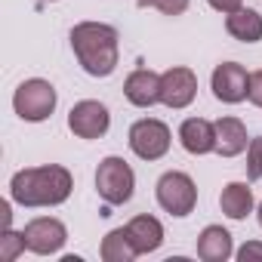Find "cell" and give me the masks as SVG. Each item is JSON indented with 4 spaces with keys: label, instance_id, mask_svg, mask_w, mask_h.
<instances>
[{
    "label": "cell",
    "instance_id": "1",
    "mask_svg": "<svg viewBox=\"0 0 262 262\" xmlns=\"http://www.w3.org/2000/svg\"><path fill=\"white\" fill-rule=\"evenodd\" d=\"M71 188H74V179L59 164L19 170L13 176V182H10V194L22 207H56V204H65Z\"/></svg>",
    "mask_w": 262,
    "mask_h": 262
},
{
    "label": "cell",
    "instance_id": "2",
    "mask_svg": "<svg viewBox=\"0 0 262 262\" xmlns=\"http://www.w3.org/2000/svg\"><path fill=\"white\" fill-rule=\"evenodd\" d=\"M71 50L90 77H108L117 68V31L105 22H80L71 28Z\"/></svg>",
    "mask_w": 262,
    "mask_h": 262
},
{
    "label": "cell",
    "instance_id": "3",
    "mask_svg": "<svg viewBox=\"0 0 262 262\" xmlns=\"http://www.w3.org/2000/svg\"><path fill=\"white\" fill-rule=\"evenodd\" d=\"M96 188L102 194V201L108 204H126L133 198V188H136V176L129 170V164L123 158H105L96 170Z\"/></svg>",
    "mask_w": 262,
    "mask_h": 262
},
{
    "label": "cell",
    "instance_id": "4",
    "mask_svg": "<svg viewBox=\"0 0 262 262\" xmlns=\"http://www.w3.org/2000/svg\"><path fill=\"white\" fill-rule=\"evenodd\" d=\"M13 108H16V114H19L22 120H28V123L47 120V117L53 114V108H56V90H53V83H50V80H40V77L25 80V83L16 90V96H13Z\"/></svg>",
    "mask_w": 262,
    "mask_h": 262
},
{
    "label": "cell",
    "instance_id": "5",
    "mask_svg": "<svg viewBox=\"0 0 262 262\" xmlns=\"http://www.w3.org/2000/svg\"><path fill=\"white\" fill-rule=\"evenodd\" d=\"M158 204L170 213V216H188L198 204V188L191 182V176L185 173H164L158 179Z\"/></svg>",
    "mask_w": 262,
    "mask_h": 262
},
{
    "label": "cell",
    "instance_id": "6",
    "mask_svg": "<svg viewBox=\"0 0 262 262\" xmlns=\"http://www.w3.org/2000/svg\"><path fill=\"white\" fill-rule=\"evenodd\" d=\"M129 148L142 161H158L170 151V126L164 120L145 117L129 126Z\"/></svg>",
    "mask_w": 262,
    "mask_h": 262
},
{
    "label": "cell",
    "instance_id": "7",
    "mask_svg": "<svg viewBox=\"0 0 262 262\" xmlns=\"http://www.w3.org/2000/svg\"><path fill=\"white\" fill-rule=\"evenodd\" d=\"M68 126H71V133L80 136V139H99L108 133V126H111V114L102 102L96 99H83L71 108L68 114Z\"/></svg>",
    "mask_w": 262,
    "mask_h": 262
},
{
    "label": "cell",
    "instance_id": "8",
    "mask_svg": "<svg viewBox=\"0 0 262 262\" xmlns=\"http://www.w3.org/2000/svg\"><path fill=\"white\" fill-rule=\"evenodd\" d=\"M25 247L37 256H50V253H59L68 241V228L59 222V219H50V216H40V219H31L25 225Z\"/></svg>",
    "mask_w": 262,
    "mask_h": 262
},
{
    "label": "cell",
    "instance_id": "9",
    "mask_svg": "<svg viewBox=\"0 0 262 262\" xmlns=\"http://www.w3.org/2000/svg\"><path fill=\"white\" fill-rule=\"evenodd\" d=\"M194 96H198V77L191 68L176 65L161 74V102L167 108H185L194 102Z\"/></svg>",
    "mask_w": 262,
    "mask_h": 262
},
{
    "label": "cell",
    "instance_id": "10",
    "mask_svg": "<svg viewBox=\"0 0 262 262\" xmlns=\"http://www.w3.org/2000/svg\"><path fill=\"white\" fill-rule=\"evenodd\" d=\"M210 83H213V96H216L219 102H228V105L244 102L247 93H250V74H247L237 62H222V65H216Z\"/></svg>",
    "mask_w": 262,
    "mask_h": 262
},
{
    "label": "cell",
    "instance_id": "11",
    "mask_svg": "<svg viewBox=\"0 0 262 262\" xmlns=\"http://www.w3.org/2000/svg\"><path fill=\"white\" fill-rule=\"evenodd\" d=\"M179 142L188 155H210L216 151V126L204 117H188L179 126Z\"/></svg>",
    "mask_w": 262,
    "mask_h": 262
},
{
    "label": "cell",
    "instance_id": "12",
    "mask_svg": "<svg viewBox=\"0 0 262 262\" xmlns=\"http://www.w3.org/2000/svg\"><path fill=\"white\" fill-rule=\"evenodd\" d=\"M123 96L136 108H151L155 102H161V77L148 68H139L123 80Z\"/></svg>",
    "mask_w": 262,
    "mask_h": 262
},
{
    "label": "cell",
    "instance_id": "13",
    "mask_svg": "<svg viewBox=\"0 0 262 262\" xmlns=\"http://www.w3.org/2000/svg\"><path fill=\"white\" fill-rule=\"evenodd\" d=\"M216 151L222 158H237L247 151V126L237 117H219L216 123Z\"/></svg>",
    "mask_w": 262,
    "mask_h": 262
},
{
    "label": "cell",
    "instance_id": "14",
    "mask_svg": "<svg viewBox=\"0 0 262 262\" xmlns=\"http://www.w3.org/2000/svg\"><path fill=\"white\" fill-rule=\"evenodd\" d=\"M126 234H129V241H133L136 253H155L164 244V225L155 216H145V213L136 216V219H129Z\"/></svg>",
    "mask_w": 262,
    "mask_h": 262
},
{
    "label": "cell",
    "instance_id": "15",
    "mask_svg": "<svg viewBox=\"0 0 262 262\" xmlns=\"http://www.w3.org/2000/svg\"><path fill=\"white\" fill-rule=\"evenodd\" d=\"M231 253H234V244H231V234L222 225H207L201 231V237H198V256L204 262H225Z\"/></svg>",
    "mask_w": 262,
    "mask_h": 262
},
{
    "label": "cell",
    "instance_id": "16",
    "mask_svg": "<svg viewBox=\"0 0 262 262\" xmlns=\"http://www.w3.org/2000/svg\"><path fill=\"white\" fill-rule=\"evenodd\" d=\"M225 31L234 40H241V43H256V40H262V16L256 10H244L241 7L237 13H228Z\"/></svg>",
    "mask_w": 262,
    "mask_h": 262
},
{
    "label": "cell",
    "instance_id": "17",
    "mask_svg": "<svg viewBox=\"0 0 262 262\" xmlns=\"http://www.w3.org/2000/svg\"><path fill=\"white\" fill-rule=\"evenodd\" d=\"M219 204H222V213L228 219H247V213L253 210V191L244 182H228L222 188Z\"/></svg>",
    "mask_w": 262,
    "mask_h": 262
},
{
    "label": "cell",
    "instance_id": "18",
    "mask_svg": "<svg viewBox=\"0 0 262 262\" xmlns=\"http://www.w3.org/2000/svg\"><path fill=\"white\" fill-rule=\"evenodd\" d=\"M136 256L139 253H136L133 241H129L126 228H114L105 234V241H102V259L105 262H133Z\"/></svg>",
    "mask_w": 262,
    "mask_h": 262
},
{
    "label": "cell",
    "instance_id": "19",
    "mask_svg": "<svg viewBox=\"0 0 262 262\" xmlns=\"http://www.w3.org/2000/svg\"><path fill=\"white\" fill-rule=\"evenodd\" d=\"M22 250H28V247H25V234L4 228V234H0V259H4V262H13Z\"/></svg>",
    "mask_w": 262,
    "mask_h": 262
},
{
    "label": "cell",
    "instance_id": "20",
    "mask_svg": "<svg viewBox=\"0 0 262 262\" xmlns=\"http://www.w3.org/2000/svg\"><path fill=\"white\" fill-rule=\"evenodd\" d=\"M247 179H262V139H253L247 145Z\"/></svg>",
    "mask_w": 262,
    "mask_h": 262
},
{
    "label": "cell",
    "instance_id": "21",
    "mask_svg": "<svg viewBox=\"0 0 262 262\" xmlns=\"http://www.w3.org/2000/svg\"><path fill=\"white\" fill-rule=\"evenodd\" d=\"M139 7H155L164 16H182L188 10V0H136Z\"/></svg>",
    "mask_w": 262,
    "mask_h": 262
},
{
    "label": "cell",
    "instance_id": "22",
    "mask_svg": "<svg viewBox=\"0 0 262 262\" xmlns=\"http://www.w3.org/2000/svg\"><path fill=\"white\" fill-rule=\"evenodd\" d=\"M247 99L262 108V71H253L250 74V93H247Z\"/></svg>",
    "mask_w": 262,
    "mask_h": 262
},
{
    "label": "cell",
    "instance_id": "23",
    "mask_svg": "<svg viewBox=\"0 0 262 262\" xmlns=\"http://www.w3.org/2000/svg\"><path fill=\"white\" fill-rule=\"evenodd\" d=\"M237 259H241V262H253V259H262V244H259V241H250V244H244V247L237 250Z\"/></svg>",
    "mask_w": 262,
    "mask_h": 262
},
{
    "label": "cell",
    "instance_id": "24",
    "mask_svg": "<svg viewBox=\"0 0 262 262\" xmlns=\"http://www.w3.org/2000/svg\"><path fill=\"white\" fill-rule=\"evenodd\" d=\"M210 7L228 16V13H237V10L244 7V0H210Z\"/></svg>",
    "mask_w": 262,
    "mask_h": 262
},
{
    "label": "cell",
    "instance_id": "25",
    "mask_svg": "<svg viewBox=\"0 0 262 262\" xmlns=\"http://www.w3.org/2000/svg\"><path fill=\"white\" fill-rule=\"evenodd\" d=\"M10 219H13V213H10V201H0V222H4V228H10Z\"/></svg>",
    "mask_w": 262,
    "mask_h": 262
},
{
    "label": "cell",
    "instance_id": "26",
    "mask_svg": "<svg viewBox=\"0 0 262 262\" xmlns=\"http://www.w3.org/2000/svg\"><path fill=\"white\" fill-rule=\"evenodd\" d=\"M259 225H262V204H259Z\"/></svg>",
    "mask_w": 262,
    "mask_h": 262
}]
</instances>
